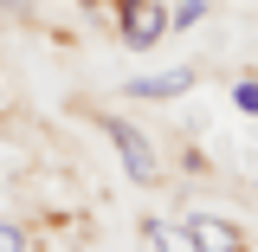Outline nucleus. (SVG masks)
<instances>
[{"label": "nucleus", "instance_id": "obj_4", "mask_svg": "<svg viewBox=\"0 0 258 252\" xmlns=\"http://www.w3.org/2000/svg\"><path fill=\"white\" fill-rule=\"evenodd\" d=\"M187 91H194V65H174V71H155V78H129V97H142V104H174Z\"/></svg>", "mask_w": 258, "mask_h": 252}, {"label": "nucleus", "instance_id": "obj_5", "mask_svg": "<svg viewBox=\"0 0 258 252\" xmlns=\"http://www.w3.org/2000/svg\"><path fill=\"white\" fill-rule=\"evenodd\" d=\"M142 239H149L155 252H194L187 233H181V226H168V220H149V226H142Z\"/></svg>", "mask_w": 258, "mask_h": 252}, {"label": "nucleus", "instance_id": "obj_1", "mask_svg": "<svg viewBox=\"0 0 258 252\" xmlns=\"http://www.w3.org/2000/svg\"><path fill=\"white\" fill-rule=\"evenodd\" d=\"M168 32H174L168 0H116V39H123L129 52H155Z\"/></svg>", "mask_w": 258, "mask_h": 252}, {"label": "nucleus", "instance_id": "obj_6", "mask_svg": "<svg viewBox=\"0 0 258 252\" xmlns=\"http://www.w3.org/2000/svg\"><path fill=\"white\" fill-rule=\"evenodd\" d=\"M232 110L239 117H258V78H239L232 84Z\"/></svg>", "mask_w": 258, "mask_h": 252}, {"label": "nucleus", "instance_id": "obj_8", "mask_svg": "<svg viewBox=\"0 0 258 252\" xmlns=\"http://www.w3.org/2000/svg\"><path fill=\"white\" fill-rule=\"evenodd\" d=\"M0 252H32V239H26V226L0 220Z\"/></svg>", "mask_w": 258, "mask_h": 252}, {"label": "nucleus", "instance_id": "obj_2", "mask_svg": "<svg viewBox=\"0 0 258 252\" xmlns=\"http://www.w3.org/2000/svg\"><path fill=\"white\" fill-rule=\"evenodd\" d=\"M103 136L116 142L129 181H142V188H155V181H161V162H155V149H149V136H142V129H129L123 117H103Z\"/></svg>", "mask_w": 258, "mask_h": 252}, {"label": "nucleus", "instance_id": "obj_7", "mask_svg": "<svg viewBox=\"0 0 258 252\" xmlns=\"http://www.w3.org/2000/svg\"><path fill=\"white\" fill-rule=\"evenodd\" d=\"M207 13H213V0H181V7H168L174 26H194V20H207Z\"/></svg>", "mask_w": 258, "mask_h": 252}, {"label": "nucleus", "instance_id": "obj_9", "mask_svg": "<svg viewBox=\"0 0 258 252\" xmlns=\"http://www.w3.org/2000/svg\"><path fill=\"white\" fill-rule=\"evenodd\" d=\"M0 7H26V0H0Z\"/></svg>", "mask_w": 258, "mask_h": 252}, {"label": "nucleus", "instance_id": "obj_3", "mask_svg": "<svg viewBox=\"0 0 258 252\" xmlns=\"http://www.w3.org/2000/svg\"><path fill=\"white\" fill-rule=\"evenodd\" d=\"M181 233H187V246H194V252H245L239 226L220 220V214H181Z\"/></svg>", "mask_w": 258, "mask_h": 252}]
</instances>
